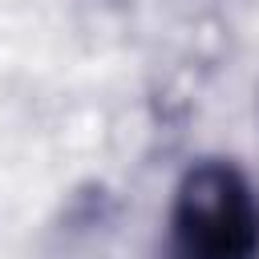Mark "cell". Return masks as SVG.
<instances>
[{"label":"cell","instance_id":"1","mask_svg":"<svg viewBox=\"0 0 259 259\" xmlns=\"http://www.w3.org/2000/svg\"><path fill=\"white\" fill-rule=\"evenodd\" d=\"M259 210L251 190L223 166H202L174 210V259H251Z\"/></svg>","mask_w":259,"mask_h":259}]
</instances>
